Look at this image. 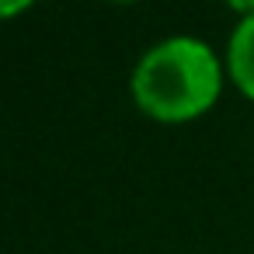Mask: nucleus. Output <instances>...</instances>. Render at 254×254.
Instances as JSON below:
<instances>
[{
  "label": "nucleus",
  "mask_w": 254,
  "mask_h": 254,
  "mask_svg": "<svg viewBox=\"0 0 254 254\" xmlns=\"http://www.w3.org/2000/svg\"><path fill=\"white\" fill-rule=\"evenodd\" d=\"M32 4H35V0H0V21H11V18L25 14Z\"/></svg>",
  "instance_id": "7ed1b4c3"
},
{
  "label": "nucleus",
  "mask_w": 254,
  "mask_h": 254,
  "mask_svg": "<svg viewBox=\"0 0 254 254\" xmlns=\"http://www.w3.org/2000/svg\"><path fill=\"white\" fill-rule=\"evenodd\" d=\"M223 4H226L233 14H240V18H251V14H254V0H223Z\"/></svg>",
  "instance_id": "20e7f679"
},
{
  "label": "nucleus",
  "mask_w": 254,
  "mask_h": 254,
  "mask_svg": "<svg viewBox=\"0 0 254 254\" xmlns=\"http://www.w3.org/2000/svg\"><path fill=\"white\" fill-rule=\"evenodd\" d=\"M226 87V63L195 35H171L150 46L129 77L136 108L160 126H185L216 108Z\"/></svg>",
  "instance_id": "f257e3e1"
},
{
  "label": "nucleus",
  "mask_w": 254,
  "mask_h": 254,
  "mask_svg": "<svg viewBox=\"0 0 254 254\" xmlns=\"http://www.w3.org/2000/svg\"><path fill=\"white\" fill-rule=\"evenodd\" d=\"M223 63H226V80L247 101H254V14L251 18H240L237 28L230 32Z\"/></svg>",
  "instance_id": "f03ea898"
},
{
  "label": "nucleus",
  "mask_w": 254,
  "mask_h": 254,
  "mask_svg": "<svg viewBox=\"0 0 254 254\" xmlns=\"http://www.w3.org/2000/svg\"><path fill=\"white\" fill-rule=\"evenodd\" d=\"M105 4H136V0H105Z\"/></svg>",
  "instance_id": "39448f33"
}]
</instances>
